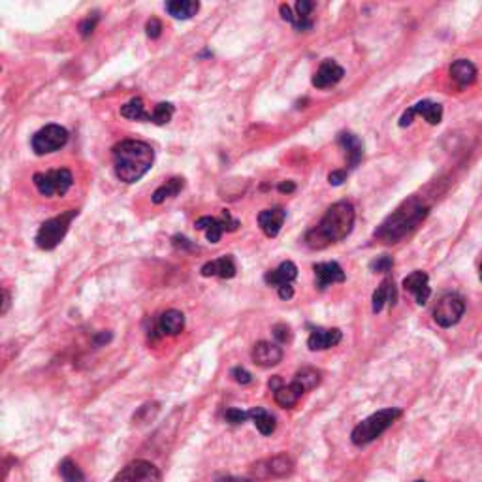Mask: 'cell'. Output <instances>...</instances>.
Returning <instances> with one entry per match:
<instances>
[{
    "mask_svg": "<svg viewBox=\"0 0 482 482\" xmlns=\"http://www.w3.org/2000/svg\"><path fill=\"white\" fill-rule=\"evenodd\" d=\"M200 274L204 277H221V279H232L238 274V267H236V262L232 259L230 254H224L221 259L211 260V262H206L201 266Z\"/></svg>",
    "mask_w": 482,
    "mask_h": 482,
    "instance_id": "e0dca14e",
    "label": "cell"
},
{
    "mask_svg": "<svg viewBox=\"0 0 482 482\" xmlns=\"http://www.w3.org/2000/svg\"><path fill=\"white\" fill-rule=\"evenodd\" d=\"M285 219H287V211L283 208L264 209L259 213L260 230L264 232L267 238H275L281 232Z\"/></svg>",
    "mask_w": 482,
    "mask_h": 482,
    "instance_id": "ffe728a7",
    "label": "cell"
},
{
    "mask_svg": "<svg viewBox=\"0 0 482 482\" xmlns=\"http://www.w3.org/2000/svg\"><path fill=\"white\" fill-rule=\"evenodd\" d=\"M479 277H481V281H482V264H481V272H479Z\"/></svg>",
    "mask_w": 482,
    "mask_h": 482,
    "instance_id": "c3c4849f",
    "label": "cell"
},
{
    "mask_svg": "<svg viewBox=\"0 0 482 482\" xmlns=\"http://www.w3.org/2000/svg\"><path fill=\"white\" fill-rule=\"evenodd\" d=\"M417 116L424 117L430 124H439V122L443 121V106L432 100L417 102V104H413V106L403 113L402 119H399V127H402V129L409 127L410 122H413V119Z\"/></svg>",
    "mask_w": 482,
    "mask_h": 482,
    "instance_id": "7c38bea8",
    "label": "cell"
},
{
    "mask_svg": "<svg viewBox=\"0 0 482 482\" xmlns=\"http://www.w3.org/2000/svg\"><path fill=\"white\" fill-rule=\"evenodd\" d=\"M313 272H315V281H317L318 290H326V288L336 285V283L345 281V272H343V267L339 266L338 262H320V264H315Z\"/></svg>",
    "mask_w": 482,
    "mask_h": 482,
    "instance_id": "5bb4252c",
    "label": "cell"
},
{
    "mask_svg": "<svg viewBox=\"0 0 482 482\" xmlns=\"http://www.w3.org/2000/svg\"><path fill=\"white\" fill-rule=\"evenodd\" d=\"M68 142V130L61 124H45L32 136V151L36 155H50L65 147Z\"/></svg>",
    "mask_w": 482,
    "mask_h": 482,
    "instance_id": "52a82bcc",
    "label": "cell"
},
{
    "mask_svg": "<svg viewBox=\"0 0 482 482\" xmlns=\"http://www.w3.org/2000/svg\"><path fill=\"white\" fill-rule=\"evenodd\" d=\"M145 34L151 38V40H157L162 34V23L157 17H151L149 21L145 23Z\"/></svg>",
    "mask_w": 482,
    "mask_h": 482,
    "instance_id": "8d00e7d4",
    "label": "cell"
},
{
    "mask_svg": "<svg viewBox=\"0 0 482 482\" xmlns=\"http://www.w3.org/2000/svg\"><path fill=\"white\" fill-rule=\"evenodd\" d=\"M32 181L40 195L51 198V196H65L68 188L74 185V175L68 168H58V170L34 173Z\"/></svg>",
    "mask_w": 482,
    "mask_h": 482,
    "instance_id": "8992f818",
    "label": "cell"
},
{
    "mask_svg": "<svg viewBox=\"0 0 482 482\" xmlns=\"http://www.w3.org/2000/svg\"><path fill=\"white\" fill-rule=\"evenodd\" d=\"M217 482H252V479H243V476H234V475H226V476H219Z\"/></svg>",
    "mask_w": 482,
    "mask_h": 482,
    "instance_id": "f6af8a7d",
    "label": "cell"
},
{
    "mask_svg": "<svg viewBox=\"0 0 482 482\" xmlns=\"http://www.w3.org/2000/svg\"><path fill=\"white\" fill-rule=\"evenodd\" d=\"M277 188H279V193H283V195H290V193H294L296 190V185L294 181H283Z\"/></svg>",
    "mask_w": 482,
    "mask_h": 482,
    "instance_id": "7bdbcfd3",
    "label": "cell"
},
{
    "mask_svg": "<svg viewBox=\"0 0 482 482\" xmlns=\"http://www.w3.org/2000/svg\"><path fill=\"white\" fill-rule=\"evenodd\" d=\"M98 19H100V15H98V12H94V14H91L89 17H85L83 21L80 23V34L83 38L91 36L93 34L94 27H96V23H98Z\"/></svg>",
    "mask_w": 482,
    "mask_h": 482,
    "instance_id": "d590c367",
    "label": "cell"
},
{
    "mask_svg": "<svg viewBox=\"0 0 482 482\" xmlns=\"http://www.w3.org/2000/svg\"><path fill=\"white\" fill-rule=\"evenodd\" d=\"M369 267H371V272H375V274H388L390 270L394 267V260L388 254H382L379 259H375L369 264Z\"/></svg>",
    "mask_w": 482,
    "mask_h": 482,
    "instance_id": "e575fe53",
    "label": "cell"
},
{
    "mask_svg": "<svg viewBox=\"0 0 482 482\" xmlns=\"http://www.w3.org/2000/svg\"><path fill=\"white\" fill-rule=\"evenodd\" d=\"M294 471V461L288 458L287 454H277L270 460L259 461L252 473L256 479H281V476L290 475Z\"/></svg>",
    "mask_w": 482,
    "mask_h": 482,
    "instance_id": "8fae6325",
    "label": "cell"
},
{
    "mask_svg": "<svg viewBox=\"0 0 482 482\" xmlns=\"http://www.w3.org/2000/svg\"><path fill=\"white\" fill-rule=\"evenodd\" d=\"M354 208L351 201H338L333 204L320 223L305 234V245L313 251H322L330 245H336L353 232L354 228Z\"/></svg>",
    "mask_w": 482,
    "mask_h": 482,
    "instance_id": "6da1fadb",
    "label": "cell"
},
{
    "mask_svg": "<svg viewBox=\"0 0 482 482\" xmlns=\"http://www.w3.org/2000/svg\"><path fill=\"white\" fill-rule=\"evenodd\" d=\"M160 471L151 461L136 460L130 461L127 468L121 469V473L111 482H160Z\"/></svg>",
    "mask_w": 482,
    "mask_h": 482,
    "instance_id": "30bf717a",
    "label": "cell"
},
{
    "mask_svg": "<svg viewBox=\"0 0 482 482\" xmlns=\"http://www.w3.org/2000/svg\"><path fill=\"white\" fill-rule=\"evenodd\" d=\"M279 290V298H283V300H290L292 296H294V288H292V285H285V287L277 288Z\"/></svg>",
    "mask_w": 482,
    "mask_h": 482,
    "instance_id": "b9f144b4",
    "label": "cell"
},
{
    "mask_svg": "<svg viewBox=\"0 0 482 482\" xmlns=\"http://www.w3.org/2000/svg\"><path fill=\"white\" fill-rule=\"evenodd\" d=\"M274 338L277 339L279 343H287V341H290V338H292L290 328H288L287 324H277V326H274Z\"/></svg>",
    "mask_w": 482,
    "mask_h": 482,
    "instance_id": "f35d334b",
    "label": "cell"
},
{
    "mask_svg": "<svg viewBox=\"0 0 482 482\" xmlns=\"http://www.w3.org/2000/svg\"><path fill=\"white\" fill-rule=\"evenodd\" d=\"M415 482H426V481H415Z\"/></svg>",
    "mask_w": 482,
    "mask_h": 482,
    "instance_id": "681fc988",
    "label": "cell"
},
{
    "mask_svg": "<svg viewBox=\"0 0 482 482\" xmlns=\"http://www.w3.org/2000/svg\"><path fill=\"white\" fill-rule=\"evenodd\" d=\"M402 415V409H397V407L377 410V413H373L371 417H367L366 420H362L360 424L354 428L353 433H351V441L356 446L369 445L371 441L381 437L382 433L386 432Z\"/></svg>",
    "mask_w": 482,
    "mask_h": 482,
    "instance_id": "277c9868",
    "label": "cell"
},
{
    "mask_svg": "<svg viewBox=\"0 0 482 482\" xmlns=\"http://www.w3.org/2000/svg\"><path fill=\"white\" fill-rule=\"evenodd\" d=\"M109 339H111V333H106V331H102L100 336H96V339H94V345L96 347H100V345H104V343H108Z\"/></svg>",
    "mask_w": 482,
    "mask_h": 482,
    "instance_id": "7dc6e473",
    "label": "cell"
},
{
    "mask_svg": "<svg viewBox=\"0 0 482 482\" xmlns=\"http://www.w3.org/2000/svg\"><path fill=\"white\" fill-rule=\"evenodd\" d=\"M343 339V333L339 328H315L309 333L307 347L311 351H326L336 347Z\"/></svg>",
    "mask_w": 482,
    "mask_h": 482,
    "instance_id": "ac0fdd59",
    "label": "cell"
},
{
    "mask_svg": "<svg viewBox=\"0 0 482 482\" xmlns=\"http://www.w3.org/2000/svg\"><path fill=\"white\" fill-rule=\"evenodd\" d=\"M303 394H305V388H303L302 384L296 381V379H292L290 384H283L281 388L275 390L274 397H275V403H277L279 407H283V409H290V407H294L296 403L302 399Z\"/></svg>",
    "mask_w": 482,
    "mask_h": 482,
    "instance_id": "603a6c76",
    "label": "cell"
},
{
    "mask_svg": "<svg viewBox=\"0 0 482 482\" xmlns=\"http://www.w3.org/2000/svg\"><path fill=\"white\" fill-rule=\"evenodd\" d=\"M8 309H10V292L6 288H2V309H0V315H6Z\"/></svg>",
    "mask_w": 482,
    "mask_h": 482,
    "instance_id": "ee69618b",
    "label": "cell"
},
{
    "mask_svg": "<svg viewBox=\"0 0 482 482\" xmlns=\"http://www.w3.org/2000/svg\"><path fill=\"white\" fill-rule=\"evenodd\" d=\"M428 211L430 208L418 198H410L379 226V230L375 232V238L381 239L382 243H397L424 221Z\"/></svg>",
    "mask_w": 482,
    "mask_h": 482,
    "instance_id": "3957f363",
    "label": "cell"
},
{
    "mask_svg": "<svg viewBox=\"0 0 482 482\" xmlns=\"http://www.w3.org/2000/svg\"><path fill=\"white\" fill-rule=\"evenodd\" d=\"M252 362L260 367H274L283 360V349L277 343L270 341H259L252 347Z\"/></svg>",
    "mask_w": 482,
    "mask_h": 482,
    "instance_id": "9a60e30c",
    "label": "cell"
},
{
    "mask_svg": "<svg viewBox=\"0 0 482 482\" xmlns=\"http://www.w3.org/2000/svg\"><path fill=\"white\" fill-rule=\"evenodd\" d=\"M249 418H251L249 417V410L236 409V407H230V409L224 410V420L232 426L243 424L245 420H249Z\"/></svg>",
    "mask_w": 482,
    "mask_h": 482,
    "instance_id": "836d02e7",
    "label": "cell"
},
{
    "mask_svg": "<svg viewBox=\"0 0 482 482\" xmlns=\"http://www.w3.org/2000/svg\"><path fill=\"white\" fill-rule=\"evenodd\" d=\"M296 277H298V267H296V264L294 262H290V260H285V262H281L275 270L266 272L264 281H266V285H270V287L281 288L285 287V285H292V281H294Z\"/></svg>",
    "mask_w": 482,
    "mask_h": 482,
    "instance_id": "44dd1931",
    "label": "cell"
},
{
    "mask_svg": "<svg viewBox=\"0 0 482 482\" xmlns=\"http://www.w3.org/2000/svg\"><path fill=\"white\" fill-rule=\"evenodd\" d=\"M315 10V2L311 0H300L296 4V17H294V27L296 30L300 32H307V30L313 29V19H311V14Z\"/></svg>",
    "mask_w": 482,
    "mask_h": 482,
    "instance_id": "83f0119b",
    "label": "cell"
},
{
    "mask_svg": "<svg viewBox=\"0 0 482 482\" xmlns=\"http://www.w3.org/2000/svg\"><path fill=\"white\" fill-rule=\"evenodd\" d=\"M172 117H173L172 104H168V102H160V104H157V106H155V109H153L151 122H155V124L162 127V124H166V122L172 121Z\"/></svg>",
    "mask_w": 482,
    "mask_h": 482,
    "instance_id": "d6a6232c",
    "label": "cell"
},
{
    "mask_svg": "<svg viewBox=\"0 0 482 482\" xmlns=\"http://www.w3.org/2000/svg\"><path fill=\"white\" fill-rule=\"evenodd\" d=\"M196 230L206 232V238L211 243H219L221 238H223L224 232H236L239 228V223L230 215V211H223V217L221 219H215V217L204 215L200 217L195 223Z\"/></svg>",
    "mask_w": 482,
    "mask_h": 482,
    "instance_id": "9c48e42d",
    "label": "cell"
},
{
    "mask_svg": "<svg viewBox=\"0 0 482 482\" xmlns=\"http://www.w3.org/2000/svg\"><path fill=\"white\" fill-rule=\"evenodd\" d=\"M279 12H281V17L285 19V21L290 23V25H294L296 15L292 14V10H290V6H288V4H281V6H279Z\"/></svg>",
    "mask_w": 482,
    "mask_h": 482,
    "instance_id": "60d3db41",
    "label": "cell"
},
{
    "mask_svg": "<svg viewBox=\"0 0 482 482\" xmlns=\"http://www.w3.org/2000/svg\"><path fill=\"white\" fill-rule=\"evenodd\" d=\"M465 313V300L463 296L450 292L441 298L435 309H433V320L439 324L441 328H450L454 324H458Z\"/></svg>",
    "mask_w": 482,
    "mask_h": 482,
    "instance_id": "ba28073f",
    "label": "cell"
},
{
    "mask_svg": "<svg viewBox=\"0 0 482 482\" xmlns=\"http://www.w3.org/2000/svg\"><path fill=\"white\" fill-rule=\"evenodd\" d=\"M173 245H175V247H183V249H185V247H187V249H195V245L190 243L187 238H179V236L173 238Z\"/></svg>",
    "mask_w": 482,
    "mask_h": 482,
    "instance_id": "bcb514c9",
    "label": "cell"
},
{
    "mask_svg": "<svg viewBox=\"0 0 482 482\" xmlns=\"http://www.w3.org/2000/svg\"><path fill=\"white\" fill-rule=\"evenodd\" d=\"M347 179V170H336V172H331L330 175H328V181H330L331 185H341L343 181Z\"/></svg>",
    "mask_w": 482,
    "mask_h": 482,
    "instance_id": "ab89813d",
    "label": "cell"
},
{
    "mask_svg": "<svg viewBox=\"0 0 482 482\" xmlns=\"http://www.w3.org/2000/svg\"><path fill=\"white\" fill-rule=\"evenodd\" d=\"M155 151L149 144L140 140H122L113 147V168L122 183H136L151 170Z\"/></svg>",
    "mask_w": 482,
    "mask_h": 482,
    "instance_id": "7a4b0ae2",
    "label": "cell"
},
{
    "mask_svg": "<svg viewBox=\"0 0 482 482\" xmlns=\"http://www.w3.org/2000/svg\"><path fill=\"white\" fill-rule=\"evenodd\" d=\"M338 142L347 153L349 170H354L356 166L360 164V160L364 159V144H362V140L356 134H353V132H341V134H338Z\"/></svg>",
    "mask_w": 482,
    "mask_h": 482,
    "instance_id": "d6986e66",
    "label": "cell"
},
{
    "mask_svg": "<svg viewBox=\"0 0 482 482\" xmlns=\"http://www.w3.org/2000/svg\"><path fill=\"white\" fill-rule=\"evenodd\" d=\"M345 76V70L331 58H326L322 61V65L318 66V70L313 76V87L317 89H328V87H333L336 83L343 80Z\"/></svg>",
    "mask_w": 482,
    "mask_h": 482,
    "instance_id": "2e32d148",
    "label": "cell"
},
{
    "mask_svg": "<svg viewBox=\"0 0 482 482\" xmlns=\"http://www.w3.org/2000/svg\"><path fill=\"white\" fill-rule=\"evenodd\" d=\"M403 288H405L409 294L415 296L418 305H426L428 300H430V296H432L430 277H428L426 272H420V270L413 272V274L407 275V277L403 279Z\"/></svg>",
    "mask_w": 482,
    "mask_h": 482,
    "instance_id": "4fadbf2b",
    "label": "cell"
},
{
    "mask_svg": "<svg viewBox=\"0 0 482 482\" xmlns=\"http://www.w3.org/2000/svg\"><path fill=\"white\" fill-rule=\"evenodd\" d=\"M249 417H251V420L254 422V426H256V430H259L262 435H272V433L275 432V428H277L275 417L270 410L264 409V407H252V409L249 410Z\"/></svg>",
    "mask_w": 482,
    "mask_h": 482,
    "instance_id": "4316f807",
    "label": "cell"
},
{
    "mask_svg": "<svg viewBox=\"0 0 482 482\" xmlns=\"http://www.w3.org/2000/svg\"><path fill=\"white\" fill-rule=\"evenodd\" d=\"M58 473H61V476H63V481L65 482H85L83 471H81V469L78 468V463L70 460V458H65V460L61 461Z\"/></svg>",
    "mask_w": 482,
    "mask_h": 482,
    "instance_id": "4dcf8cb0",
    "label": "cell"
},
{
    "mask_svg": "<svg viewBox=\"0 0 482 482\" xmlns=\"http://www.w3.org/2000/svg\"><path fill=\"white\" fill-rule=\"evenodd\" d=\"M200 10V2H195V0H172L166 4V12L172 15L173 19H190L195 17Z\"/></svg>",
    "mask_w": 482,
    "mask_h": 482,
    "instance_id": "484cf974",
    "label": "cell"
},
{
    "mask_svg": "<svg viewBox=\"0 0 482 482\" xmlns=\"http://www.w3.org/2000/svg\"><path fill=\"white\" fill-rule=\"evenodd\" d=\"M232 377H234V381L238 382V384H251L252 382V375L241 366L234 367V369H232Z\"/></svg>",
    "mask_w": 482,
    "mask_h": 482,
    "instance_id": "74e56055",
    "label": "cell"
},
{
    "mask_svg": "<svg viewBox=\"0 0 482 482\" xmlns=\"http://www.w3.org/2000/svg\"><path fill=\"white\" fill-rule=\"evenodd\" d=\"M183 187H185V179H183V177H172V179H168L164 185H160V187L153 193V204H162V201L170 200L173 196L179 195L181 190H183Z\"/></svg>",
    "mask_w": 482,
    "mask_h": 482,
    "instance_id": "f1b7e54d",
    "label": "cell"
},
{
    "mask_svg": "<svg viewBox=\"0 0 482 482\" xmlns=\"http://www.w3.org/2000/svg\"><path fill=\"white\" fill-rule=\"evenodd\" d=\"M121 116L127 117V119H132V121H144V122H151V113L145 111L144 100L136 96L129 100L124 106H121Z\"/></svg>",
    "mask_w": 482,
    "mask_h": 482,
    "instance_id": "f546056e",
    "label": "cell"
},
{
    "mask_svg": "<svg viewBox=\"0 0 482 482\" xmlns=\"http://www.w3.org/2000/svg\"><path fill=\"white\" fill-rule=\"evenodd\" d=\"M386 303H388L390 307H394L397 303L396 285H394V281H392L390 277H386L384 281H381V285H379L377 290L373 292V305H371V311L377 315V313H381L382 307H384Z\"/></svg>",
    "mask_w": 482,
    "mask_h": 482,
    "instance_id": "7402d4cb",
    "label": "cell"
},
{
    "mask_svg": "<svg viewBox=\"0 0 482 482\" xmlns=\"http://www.w3.org/2000/svg\"><path fill=\"white\" fill-rule=\"evenodd\" d=\"M450 76L460 87L473 85L476 80V66L468 58H458L450 66Z\"/></svg>",
    "mask_w": 482,
    "mask_h": 482,
    "instance_id": "cb8c5ba5",
    "label": "cell"
},
{
    "mask_svg": "<svg viewBox=\"0 0 482 482\" xmlns=\"http://www.w3.org/2000/svg\"><path fill=\"white\" fill-rule=\"evenodd\" d=\"M78 209H68L61 215L53 217L50 221L40 226V230L36 234V245L42 249V251H53L63 239H65L66 232L70 228L72 221L78 217Z\"/></svg>",
    "mask_w": 482,
    "mask_h": 482,
    "instance_id": "5b68a950",
    "label": "cell"
},
{
    "mask_svg": "<svg viewBox=\"0 0 482 482\" xmlns=\"http://www.w3.org/2000/svg\"><path fill=\"white\" fill-rule=\"evenodd\" d=\"M294 379L302 384L303 388H305V392H309V390L317 388L318 384H320V371L313 369V367H302V369L294 375Z\"/></svg>",
    "mask_w": 482,
    "mask_h": 482,
    "instance_id": "1f68e13d",
    "label": "cell"
},
{
    "mask_svg": "<svg viewBox=\"0 0 482 482\" xmlns=\"http://www.w3.org/2000/svg\"><path fill=\"white\" fill-rule=\"evenodd\" d=\"M157 326L164 336H179L185 330V315L177 309H168L160 315Z\"/></svg>",
    "mask_w": 482,
    "mask_h": 482,
    "instance_id": "d4e9b609",
    "label": "cell"
}]
</instances>
